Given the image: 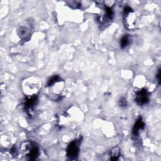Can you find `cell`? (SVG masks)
Wrapping results in <instances>:
<instances>
[{"label": "cell", "instance_id": "obj_1", "mask_svg": "<svg viewBox=\"0 0 161 161\" xmlns=\"http://www.w3.org/2000/svg\"><path fill=\"white\" fill-rule=\"evenodd\" d=\"M81 140L77 139L72 141L67 146L66 153L67 157L71 160H75L77 158L79 152V147Z\"/></svg>", "mask_w": 161, "mask_h": 161}, {"label": "cell", "instance_id": "obj_2", "mask_svg": "<svg viewBox=\"0 0 161 161\" xmlns=\"http://www.w3.org/2000/svg\"><path fill=\"white\" fill-rule=\"evenodd\" d=\"M150 99V94L148 91L145 89H141L136 91L135 96V101L138 106H143L147 105Z\"/></svg>", "mask_w": 161, "mask_h": 161}, {"label": "cell", "instance_id": "obj_3", "mask_svg": "<svg viewBox=\"0 0 161 161\" xmlns=\"http://www.w3.org/2000/svg\"><path fill=\"white\" fill-rule=\"evenodd\" d=\"M26 150H28L27 157L29 160H35L40 154L39 148L34 142H27L25 146Z\"/></svg>", "mask_w": 161, "mask_h": 161}, {"label": "cell", "instance_id": "obj_4", "mask_svg": "<svg viewBox=\"0 0 161 161\" xmlns=\"http://www.w3.org/2000/svg\"><path fill=\"white\" fill-rule=\"evenodd\" d=\"M145 127V123L142 116H139L135 121L133 127L132 128V135L133 137H137L139 135L140 131L143 130Z\"/></svg>", "mask_w": 161, "mask_h": 161}, {"label": "cell", "instance_id": "obj_5", "mask_svg": "<svg viewBox=\"0 0 161 161\" xmlns=\"http://www.w3.org/2000/svg\"><path fill=\"white\" fill-rule=\"evenodd\" d=\"M38 98L37 96H30L25 99L24 106L27 110H32L36 105Z\"/></svg>", "mask_w": 161, "mask_h": 161}, {"label": "cell", "instance_id": "obj_6", "mask_svg": "<svg viewBox=\"0 0 161 161\" xmlns=\"http://www.w3.org/2000/svg\"><path fill=\"white\" fill-rule=\"evenodd\" d=\"M120 156V149L119 147H116L112 148L108 153L109 158L108 160H117Z\"/></svg>", "mask_w": 161, "mask_h": 161}, {"label": "cell", "instance_id": "obj_7", "mask_svg": "<svg viewBox=\"0 0 161 161\" xmlns=\"http://www.w3.org/2000/svg\"><path fill=\"white\" fill-rule=\"evenodd\" d=\"M130 42V37L129 35H123L120 42V47L121 49H123L125 48H126Z\"/></svg>", "mask_w": 161, "mask_h": 161}, {"label": "cell", "instance_id": "obj_8", "mask_svg": "<svg viewBox=\"0 0 161 161\" xmlns=\"http://www.w3.org/2000/svg\"><path fill=\"white\" fill-rule=\"evenodd\" d=\"M61 78L57 76V75H55L54 76H52L47 82V86L48 87L49 86H52V85H54L55 83H57L59 81H61Z\"/></svg>", "mask_w": 161, "mask_h": 161}, {"label": "cell", "instance_id": "obj_9", "mask_svg": "<svg viewBox=\"0 0 161 161\" xmlns=\"http://www.w3.org/2000/svg\"><path fill=\"white\" fill-rule=\"evenodd\" d=\"M105 12H106V17L107 19H108L109 20H111L113 19V15H114V13H113L112 8L108 7L105 6Z\"/></svg>", "mask_w": 161, "mask_h": 161}, {"label": "cell", "instance_id": "obj_10", "mask_svg": "<svg viewBox=\"0 0 161 161\" xmlns=\"http://www.w3.org/2000/svg\"><path fill=\"white\" fill-rule=\"evenodd\" d=\"M29 29L27 27H25V26H22V27H20V29H19V32H20V34H19V35H20V36L21 37H22L23 36L24 37V36H27V35H28V34H29Z\"/></svg>", "mask_w": 161, "mask_h": 161}, {"label": "cell", "instance_id": "obj_11", "mask_svg": "<svg viewBox=\"0 0 161 161\" xmlns=\"http://www.w3.org/2000/svg\"><path fill=\"white\" fill-rule=\"evenodd\" d=\"M118 105L120 106V107H121L122 108H126L127 106V101H126V99L123 97L121 98L118 101Z\"/></svg>", "mask_w": 161, "mask_h": 161}, {"label": "cell", "instance_id": "obj_12", "mask_svg": "<svg viewBox=\"0 0 161 161\" xmlns=\"http://www.w3.org/2000/svg\"><path fill=\"white\" fill-rule=\"evenodd\" d=\"M156 79L158 83V84L160 85V68L158 69L157 73L156 74Z\"/></svg>", "mask_w": 161, "mask_h": 161}]
</instances>
